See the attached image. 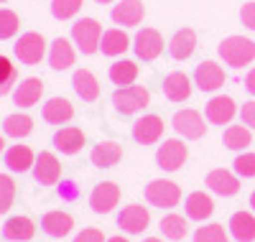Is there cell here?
<instances>
[{
  "label": "cell",
  "instance_id": "cell-43",
  "mask_svg": "<svg viewBox=\"0 0 255 242\" xmlns=\"http://www.w3.org/2000/svg\"><path fill=\"white\" fill-rule=\"evenodd\" d=\"M240 118H243V125L255 127V100H250L240 107Z\"/></svg>",
  "mask_w": 255,
  "mask_h": 242
},
{
  "label": "cell",
  "instance_id": "cell-13",
  "mask_svg": "<svg viewBox=\"0 0 255 242\" xmlns=\"http://www.w3.org/2000/svg\"><path fill=\"white\" fill-rule=\"evenodd\" d=\"M204 184L209 186V191H215L220 196H235L240 191V179H238V173H232L227 168H212L207 173V179Z\"/></svg>",
  "mask_w": 255,
  "mask_h": 242
},
{
  "label": "cell",
  "instance_id": "cell-32",
  "mask_svg": "<svg viewBox=\"0 0 255 242\" xmlns=\"http://www.w3.org/2000/svg\"><path fill=\"white\" fill-rule=\"evenodd\" d=\"M31 130H33V120H31L26 113H13V115H8V118L3 120V133H5L8 138L20 140V138H26Z\"/></svg>",
  "mask_w": 255,
  "mask_h": 242
},
{
  "label": "cell",
  "instance_id": "cell-47",
  "mask_svg": "<svg viewBox=\"0 0 255 242\" xmlns=\"http://www.w3.org/2000/svg\"><path fill=\"white\" fill-rule=\"evenodd\" d=\"M143 242H163V240H158V237H145Z\"/></svg>",
  "mask_w": 255,
  "mask_h": 242
},
{
  "label": "cell",
  "instance_id": "cell-50",
  "mask_svg": "<svg viewBox=\"0 0 255 242\" xmlns=\"http://www.w3.org/2000/svg\"><path fill=\"white\" fill-rule=\"evenodd\" d=\"M0 3H5V0H0Z\"/></svg>",
  "mask_w": 255,
  "mask_h": 242
},
{
  "label": "cell",
  "instance_id": "cell-28",
  "mask_svg": "<svg viewBox=\"0 0 255 242\" xmlns=\"http://www.w3.org/2000/svg\"><path fill=\"white\" fill-rule=\"evenodd\" d=\"M33 163H36V156L28 145H10L5 150V166L13 173H26L33 168Z\"/></svg>",
  "mask_w": 255,
  "mask_h": 242
},
{
  "label": "cell",
  "instance_id": "cell-8",
  "mask_svg": "<svg viewBox=\"0 0 255 242\" xmlns=\"http://www.w3.org/2000/svg\"><path fill=\"white\" fill-rule=\"evenodd\" d=\"M189 158V148L171 138V140H163V145H158V153H156V163L163 168V171H179Z\"/></svg>",
  "mask_w": 255,
  "mask_h": 242
},
{
  "label": "cell",
  "instance_id": "cell-15",
  "mask_svg": "<svg viewBox=\"0 0 255 242\" xmlns=\"http://www.w3.org/2000/svg\"><path fill=\"white\" fill-rule=\"evenodd\" d=\"M163 120L158 118V115H143L135 125H133V138H135V143H140V145H153V143H158L161 140V135H163Z\"/></svg>",
  "mask_w": 255,
  "mask_h": 242
},
{
  "label": "cell",
  "instance_id": "cell-37",
  "mask_svg": "<svg viewBox=\"0 0 255 242\" xmlns=\"http://www.w3.org/2000/svg\"><path fill=\"white\" fill-rule=\"evenodd\" d=\"M194 242H230V237H227L222 225L212 222V225H204L194 232Z\"/></svg>",
  "mask_w": 255,
  "mask_h": 242
},
{
  "label": "cell",
  "instance_id": "cell-35",
  "mask_svg": "<svg viewBox=\"0 0 255 242\" xmlns=\"http://www.w3.org/2000/svg\"><path fill=\"white\" fill-rule=\"evenodd\" d=\"M18 82V69L8 56H0V97L8 95Z\"/></svg>",
  "mask_w": 255,
  "mask_h": 242
},
{
  "label": "cell",
  "instance_id": "cell-5",
  "mask_svg": "<svg viewBox=\"0 0 255 242\" xmlns=\"http://www.w3.org/2000/svg\"><path fill=\"white\" fill-rule=\"evenodd\" d=\"M13 51H15V59H18L20 64H28V67H33V64H38L41 59H44V54H46V41H44V36H41V33L28 31V33H23V36L15 41Z\"/></svg>",
  "mask_w": 255,
  "mask_h": 242
},
{
  "label": "cell",
  "instance_id": "cell-3",
  "mask_svg": "<svg viewBox=\"0 0 255 242\" xmlns=\"http://www.w3.org/2000/svg\"><path fill=\"white\" fill-rule=\"evenodd\" d=\"M102 26L100 20L95 18H82L72 26V41L77 43V49L82 54H95L100 49V41H102Z\"/></svg>",
  "mask_w": 255,
  "mask_h": 242
},
{
  "label": "cell",
  "instance_id": "cell-27",
  "mask_svg": "<svg viewBox=\"0 0 255 242\" xmlns=\"http://www.w3.org/2000/svg\"><path fill=\"white\" fill-rule=\"evenodd\" d=\"M120 158H123V145L120 143H113V140L95 145L92 153H90V161L97 168H113V166L120 163Z\"/></svg>",
  "mask_w": 255,
  "mask_h": 242
},
{
  "label": "cell",
  "instance_id": "cell-2",
  "mask_svg": "<svg viewBox=\"0 0 255 242\" xmlns=\"http://www.w3.org/2000/svg\"><path fill=\"white\" fill-rule=\"evenodd\" d=\"M151 95H148L145 87L140 84H130V87H118L113 95V105L120 115H135L148 105Z\"/></svg>",
  "mask_w": 255,
  "mask_h": 242
},
{
  "label": "cell",
  "instance_id": "cell-21",
  "mask_svg": "<svg viewBox=\"0 0 255 242\" xmlns=\"http://www.w3.org/2000/svg\"><path fill=\"white\" fill-rule=\"evenodd\" d=\"M184 209H186V219H194V222H204V219L212 217L215 212V202H212V196L204 194V191H194L186 196L184 202Z\"/></svg>",
  "mask_w": 255,
  "mask_h": 242
},
{
  "label": "cell",
  "instance_id": "cell-49",
  "mask_svg": "<svg viewBox=\"0 0 255 242\" xmlns=\"http://www.w3.org/2000/svg\"><path fill=\"white\" fill-rule=\"evenodd\" d=\"M3 148H5V143H3V135H0V153H3Z\"/></svg>",
  "mask_w": 255,
  "mask_h": 242
},
{
  "label": "cell",
  "instance_id": "cell-48",
  "mask_svg": "<svg viewBox=\"0 0 255 242\" xmlns=\"http://www.w3.org/2000/svg\"><path fill=\"white\" fill-rule=\"evenodd\" d=\"M95 3H102L105 5V3H115V0H95Z\"/></svg>",
  "mask_w": 255,
  "mask_h": 242
},
{
  "label": "cell",
  "instance_id": "cell-41",
  "mask_svg": "<svg viewBox=\"0 0 255 242\" xmlns=\"http://www.w3.org/2000/svg\"><path fill=\"white\" fill-rule=\"evenodd\" d=\"M72 242H108V240H105V235L97 227H87V230H82Z\"/></svg>",
  "mask_w": 255,
  "mask_h": 242
},
{
  "label": "cell",
  "instance_id": "cell-46",
  "mask_svg": "<svg viewBox=\"0 0 255 242\" xmlns=\"http://www.w3.org/2000/svg\"><path fill=\"white\" fill-rule=\"evenodd\" d=\"M250 207H253V212H255V191L250 194Z\"/></svg>",
  "mask_w": 255,
  "mask_h": 242
},
{
  "label": "cell",
  "instance_id": "cell-39",
  "mask_svg": "<svg viewBox=\"0 0 255 242\" xmlns=\"http://www.w3.org/2000/svg\"><path fill=\"white\" fill-rule=\"evenodd\" d=\"M20 28V20L15 15V10H8V8H0V41H8L18 33Z\"/></svg>",
  "mask_w": 255,
  "mask_h": 242
},
{
  "label": "cell",
  "instance_id": "cell-12",
  "mask_svg": "<svg viewBox=\"0 0 255 242\" xmlns=\"http://www.w3.org/2000/svg\"><path fill=\"white\" fill-rule=\"evenodd\" d=\"M41 95H44V82H41L38 77H28L23 79L20 84H15L13 90V105L18 110H28L33 105L41 102Z\"/></svg>",
  "mask_w": 255,
  "mask_h": 242
},
{
  "label": "cell",
  "instance_id": "cell-31",
  "mask_svg": "<svg viewBox=\"0 0 255 242\" xmlns=\"http://www.w3.org/2000/svg\"><path fill=\"white\" fill-rule=\"evenodd\" d=\"M108 77H110V82L118 84V87H130V84L138 79V64L130 61V59H120V61L110 64Z\"/></svg>",
  "mask_w": 255,
  "mask_h": 242
},
{
  "label": "cell",
  "instance_id": "cell-26",
  "mask_svg": "<svg viewBox=\"0 0 255 242\" xmlns=\"http://www.w3.org/2000/svg\"><path fill=\"white\" fill-rule=\"evenodd\" d=\"M33 235H36V225L31 222L28 217L15 214L3 225V237L10 240V242H28Z\"/></svg>",
  "mask_w": 255,
  "mask_h": 242
},
{
  "label": "cell",
  "instance_id": "cell-11",
  "mask_svg": "<svg viewBox=\"0 0 255 242\" xmlns=\"http://www.w3.org/2000/svg\"><path fill=\"white\" fill-rule=\"evenodd\" d=\"M148 225H151V214L140 204H128L118 214V227L128 235H140L143 230H148Z\"/></svg>",
  "mask_w": 255,
  "mask_h": 242
},
{
  "label": "cell",
  "instance_id": "cell-36",
  "mask_svg": "<svg viewBox=\"0 0 255 242\" xmlns=\"http://www.w3.org/2000/svg\"><path fill=\"white\" fill-rule=\"evenodd\" d=\"M84 5V0H51V15L56 20H69L74 18Z\"/></svg>",
  "mask_w": 255,
  "mask_h": 242
},
{
  "label": "cell",
  "instance_id": "cell-40",
  "mask_svg": "<svg viewBox=\"0 0 255 242\" xmlns=\"http://www.w3.org/2000/svg\"><path fill=\"white\" fill-rule=\"evenodd\" d=\"M232 166H235L238 176H243V179H253L255 176V153H240Z\"/></svg>",
  "mask_w": 255,
  "mask_h": 242
},
{
  "label": "cell",
  "instance_id": "cell-30",
  "mask_svg": "<svg viewBox=\"0 0 255 242\" xmlns=\"http://www.w3.org/2000/svg\"><path fill=\"white\" fill-rule=\"evenodd\" d=\"M128 46H133L130 38L123 28H108L102 33V41H100V51L105 56H120L128 51Z\"/></svg>",
  "mask_w": 255,
  "mask_h": 242
},
{
  "label": "cell",
  "instance_id": "cell-38",
  "mask_svg": "<svg viewBox=\"0 0 255 242\" xmlns=\"http://www.w3.org/2000/svg\"><path fill=\"white\" fill-rule=\"evenodd\" d=\"M15 202V181L13 176L0 173V214H5Z\"/></svg>",
  "mask_w": 255,
  "mask_h": 242
},
{
  "label": "cell",
  "instance_id": "cell-1",
  "mask_svg": "<svg viewBox=\"0 0 255 242\" xmlns=\"http://www.w3.org/2000/svg\"><path fill=\"white\" fill-rule=\"evenodd\" d=\"M220 56L227 67L243 69L250 61H255V41H250L245 36H227L220 43Z\"/></svg>",
  "mask_w": 255,
  "mask_h": 242
},
{
  "label": "cell",
  "instance_id": "cell-4",
  "mask_svg": "<svg viewBox=\"0 0 255 242\" xmlns=\"http://www.w3.org/2000/svg\"><path fill=\"white\" fill-rule=\"evenodd\" d=\"M145 199L148 204H153L158 209H174L181 202V189L179 184L168 181V179H156L145 186Z\"/></svg>",
  "mask_w": 255,
  "mask_h": 242
},
{
  "label": "cell",
  "instance_id": "cell-25",
  "mask_svg": "<svg viewBox=\"0 0 255 242\" xmlns=\"http://www.w3.org/2000/svg\"><path fill=\"white\" fill-rule=\"evenodd\" d=\"M72 87H74V92L82 102H95L100 97V82L97 77L90 72V69H79L74 72V79H72Z\"/></svg>",
  "mask_w": 255,
  "mask_h": 242
},
{
  "label": "cell",
  "instance_id": "cell-9",
  "mask_svg": "<svg viewBox=\"0 0 255 242\" xmlns=\"http://www.w3.org/2000/svg\"><path fill=\"white\" fill-rule=\"evenodd\" d=\"M120 202V186L113 181H102L90 194V207L95 214H110Z\"/></svg>",
  "mask_w": 255,
  "mask_h": 242
},
{
  "label": "cell",
  "instance_id": "cell-45",
  "mask_svg": "<svg viewBox=\"0 0 255 242\" xmlns=\"http://www.w3.org/2000/svg\"><path fill=\"white\" fill-rule=\"evenodd\" d=\"M108 242H128V240H125V237H120V235H115V237H110Z\"/></svg>",
  "mask_w": 255,
  "mask_h": 242
},
{
  "label": "cell",
  "instance_id": "cell-22",
  "mask_svg": "<svg viewBox=\"0 0 255 242\" xmlns=\"http://www.w3.org/2000/svg\"><path fill=\"white\" fill-rule=\"evenodd\" d=\"M41 118H44L49 125H64L74 118V105L64 97H51L44 110H41Z\"/></svg>",
  "mask_w": 255,
  "mask_h": 242
},
{
  "label": "cell",
  "instance_id": "cell-44",
  "mask_svg": "<svg viewBox=\"0 0 255 242\" xmlns=\"http://www.w3.org/2000/svg\"><path fill=\"white\" fill-rule=\"evenodd\" d=\"M245 90L255 97V67H253V69L248 72V77H245Z\"/></svg>",
  "mask_w": 255,
  "mask_h": 242
},
{
  "label": "cell",
  "instance_id": "cell-24",
  "mask_svg": "<svg viewBox=\"0 0 255 242\" xmlns=\"http://www.w3.org/2000/svg\"><path fill=\"white\" fill-rule=\"evenodd\" d=\"M163 95L171 102H184L191 95V79L184 72H171L163 77Z\"/></svg>",
  "mask_w": 255,
  "mask_h": 242
},
{
  "label": "cell",
  "instance_id": "cell-23",
  "mask_svg": "<svg viewBox=\"0 0 255 242\" xmlns=\"http://www.w3.org/2000/svg\"><path fill=\"white\" fill-rule=\"evenodd\" d=\"M84 145V133L79 127L74 125H67V127H61L56 130V135H54V148L59 153H64V156H74V153H79Z\"/></svg>",
  "mask_w": 255,
  "mask_h": 242
},
{
  "label": "cell",
  "instance_id": "cell-6",
  "mask_svg": "<svg viewBox=\"0 0 255 242\" xmlns=\"http://www.w3.org/2000/svg\"><path fill=\"white\" fill-rule=\"evenodd\" d=\"M171 127L176 130L181 138H186V140H199L207 133V125H204L202 113H197V110H191V107L179 110V113L174 115V120H171Z\"/></svg>",
  "mask_w": 255,
  "mask_h": 242
},
{
  "label": "cell",
  "instance_id": "cell-20",
  "mask_svg": "<svg viewBox=\"0 0 255 242\" xmlns=\"http://www.w3.org/2000/svg\"><path fill=\"white\" fill-rule=\"evenodd\" d=\"M49 64H51V69L54 72H64V69H69L72 64H74V46L67 41V38H54L51 41V46H49Z\"/></svg>",
  "mask_w": 255,
  "mask_h": 242
},
{
  "label": "cell",
  "instance_id": "cell-14",
  "mask_svg": "<svg viewBox=\"0 0 255 242\" xmlns=\"http://www.w3.org/2000/svg\"><path fill=\"white\" fill-rule=\"evenodd\" d=\"M194 84L202 92H217L225 84V69L217 61H202L194 72Z\"/></svg>",
  "mask_w": 255,
  "mask_h": 242
},
{
  "label": "cell",
  "instance_id": "cell-33",
  "mask_svg": "<svg viewBox=\"0 0 255 242\" xmlns=\"http://www.w3.org/2000/svg\"><path fill=\"white\" fill-rule=\"evenodd\" d=\"M250 130H248V125H230L227 130H225V135H222V143H225V148H230V150H245L248 145H250Z\"/></svg>",
  "mask_w": 255,
  "mask_h": 242
},
{
  "label": "cell",
  "instance_id": "cell-7",
  "mask_svg": "<svg viewBox=\"0 0 255 242\" xmlns=\"http://www.w3.org/2000/svg\"><path fill=\"white\" fill-rule=\"evenodd\" d=\"M133 51L140 61H153L163 51V36L156 28H140L133 38Z\"/></svg>",
  "mask_w": 255,
  "mask_h": 242
},
{
  "label": "cell",
  "instance_id": "cell-10",
  "mask_svg": "<svg viewBox=\"0 0 255 242\" xmlns=\"http://www.w3.org/2000/svg\"><path fill=\"white\" fill-rule=\"evenodd\" d=\"M33 179L41 184V186H54L59 184L61 179V163L54 153L49 150H41L36 156V163H33Z\"/></svg>",
  "mask_w": 255,
  "mask_h": 242
},
{
  "label": "cell",
  "instance_id": "cell-16",
  "mask_svg": "<svg viewBox=\"0 0 255 242\" xmlns=\"http://www.w3.org/2000/svg\"><path fill=\"white\" fill-rule=\"evenodd\" d=\"M235 113H238L235 100L225 97V95L212 97V100L207 102V107H204V115H207V120H209L212 125H227L232 118H235Z\"/></svg>",
  "mask_w": 255,
  "mask_h": 242
},
{
  "label": "cell",
  "instance_id": "cell-17",
  "mask_svg": "<svg viewBox=\"0 0 255 242\" xmlns=\"http://www.w3.org/2000/svg\"><path fill=\"white\" fill-rule=\"evenodd\" d=\"M110 15H113V20H115L118 26L133 28V26H138L140 20H143L145 8H143L140 0H120V3L110 10Z\"/></svg>",
  "mask_w": 255,
  "mask_h": 242
},
{
  "label": "cell",
  "instance_id": "cell-34",
  "mask_svg": "<svg viewBox=\"0 0 255 242\" xmlns=\"http://www.w3.org/2000/svg\"><path fill=\"white\" fill-rule=\"evenodd\" d=\"M161 232L166 240H184L186 232H189V225H186V219L181 214H166L161 219Z\"/></svg>",
  "mask_w": 255,
  "mask_h": 242
},
{
  "label": "cell",
  "instance_id": "cell-18",
  "mask_svg": "<svg viewBox=\"0 0 255 242\" xmlns=\"http://www.w3.org/2000/svg\"><path fill=\"white\" fill-rule=\"evenodd\" d=\"M194 49H197V33L189 26L179 28L171 36V41H168V54H171V59H176V61L189 59L191 54H194Z\"/></svg>",
  "mask_w": 255,
  "mask_h": 242
},
{
  "label": "cell",
  "instance_id": "cell-29",
  "mask_svg": "<svg viewBox=\"0 0 255 242\" xmlns=\"http://www.w3.org/2000/svg\"><path fill=\"white\" fill-rule=\"evenodd\" d=\"M230 235L238 242H255V214L235 212L230 217Z\"/></svg>",
  "mask_w": 255,
  "mask_h": 242
},
{
  "label": "cell",
  "instance_id": "cell-19",
  "mask_svg": "<svg viewBox=\"0 0 255 242\" xmlns=\"http://www.w3.org/2000/svg\"><path fill=\"white\" fill-rule=\"evenodd\" d=\"M74 227V219L69 212H61V209H54V212H46L41 217V230H44L49 237H67Z\"/></svg>",
  "mask_w": 255,
  "mask_h": 242
},
{
  "label": "cell",
  "instance_id": "cell-42",
  "mask_svg": "<svg viewBox=\"0 0 255 242\" xmlns=\"http://www.w3.org/2000/svg\"><path fill=\"white\" fill-rule=\"evenodd\" d=\"M240 20H243V26L255 31V3H245L240 8Z\"/></svg>",
  "mask_w": 255,
  "mask_h": 242
}]
</instances>
